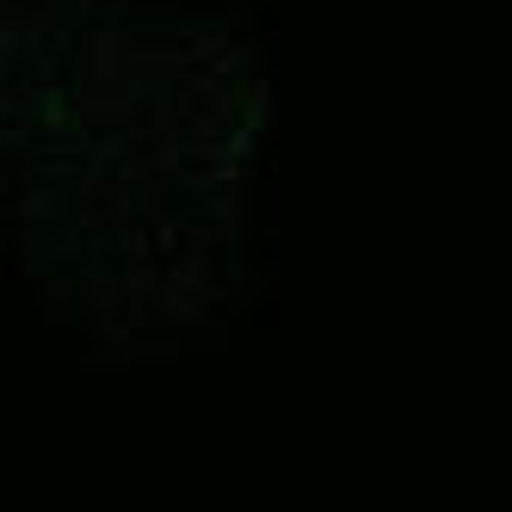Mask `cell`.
Returning <instances> with one entry per match:
<instances>
[{
	"instance_id": "obj_1",
	"label": "cell",
	"mask_w": 512,
	"mask_h": 512,
	"mask_svg": "<svg viewBox=\"0 0 512 512\" xmlns=\"http://www.w3.org/2000/svg\"><path fill=\"white\" fill-rule=\"evenodd\" d=\"M272 44L235 0H105L0 155V272L87 371L204 358L260 290Z\"/></svg>"
},
{
	"instance_id": "obj_2",
	"label": "cell",
	"mask_w": 512,
	"mask_h": 512,
	"mask_svg": "<svg viewBox=\"0 0 512 512\" xmlns=\"http://www.w3.org/2000/svg\"><path fill=\"white\" fill-rule=\"evenodd\" d=\"M105 0H0V155L44 112Z\"/></svg>"
}]
</instances>
